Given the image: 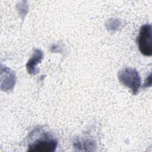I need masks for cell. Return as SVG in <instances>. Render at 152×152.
<instances>
[{
  "label": "cell",
  "mask_w": 152,
  "mask_h": 152,
  "mask_svg": "<svg viewBox=\"0 0 152 152\" xmlns=\"http://www.w3.org/2000/svg\"><path fill=\"white\" fill-rule=\"evenodd\" d=\"M38 138L28 145L29 151H53L57 146V141L48 132L39 134Z\"/></svg>",
  "instance_id": "obj_1"
},
{
  "label": "cell",
  "mask_w": 152,
  "mask_h": 152,
  "mask_svg": "<svg viewBox=\"0 0 152 152\" xmlns=\"http://www.w3.org/2000/svg\"><path fill=\"white\" fill-rule=\"evenodd\" d=\"M120 81L132 90L133 94H136L141 86V79L138 72L134 69L126 68L120 71L118 74Z\"/></svg>",
  "instance_id": "obj_2"
},
{
  "label": "cell",
  "mask_w": 152,
  "mask_h": 152,
  "mask_svg": "<svg viewBox=\"0 0 152 152\" xmlns=\"http://www.w3.org/2000/svg\"><path fill=\"white\" fill-rule=\"evenodd\" d=\"M151 37V26L148 24L142 26L137 38V43L140 51L147 56L152 54Z\"/></svg>",
  "instance_id": "obj_3"
},
{
  "label": "cell",
  "mask_w": 152,
  "mask_h": 152,
  "mask_svg": "<svg viewBox=\"0 0 152 152\" xmlns=\"http://www.w3.org/2000/svg\"><path fill=\"white\" fill-rule=\"evenodd\" d=\"M42 57V52L38 49H36L34 52V53L33 54L32 57L28 61V63L27 64V70L30 74H35L36 72H37L36 69V66L39 62H40Z\"/></svg>",
  "instance_id": "obj_4"
}]
</instances>
